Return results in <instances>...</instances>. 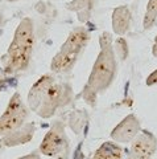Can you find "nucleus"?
I'll use <instances>...</instances> for the list:
<instances>
[{"label": "nucleus", "mask_w": 157, "mask_h": 159, "mask_svg": "<svg viewBox=\"0 0 157 159\" xmlns=\"http://www.w3.org/2000/svg\"><path fill=\"white\" fill-rule=\"evenodd\" d=\"M74 93L69 82L60 81L54 74H44L32 85L28 93L29 109L44 119L52 118L58 109L67 106Z\"/></svg>", "instance_id": "nucleus-1"}, {"label": "nucleus", "mask_w": 157, "mask_h": 159, "mask_svg": "<svg viewBox=\"0 0 157 159\" xmlns=\"http://www.w3.org/2000/svg\"><path fill=\"white\" fill-rule=\"evenodd\" d=\"M34 43L36 36H34L33 21L29 17H24L19 23L13 34V40L3 56L2 62L4 72L13 74L25 70L31 64Z\"/></svg>", "instance_id": "nucleus-2"}, {"label": "nucleus", "mask_w": 157, "mask_h": 159, "mask_svg": "<svg viewBox=\"0 0 157 159\" xmlns=\"http://www.w3.org/2000/svg\"><path fill=\"white\" fill-rule=\"evenodd\" d=\"M99 45L100 52L92 65L86 85L90 86L96 93H104L112 85L117 74V61L111 33L103 32L100 34Z\"/></svg>", "instance_id": "nucleus-3"}, {"label": "nucleus", "mask_w": 157, "mask_h": 159, "mask_svg": "<svg viewBox=\"0 0 157 159\" xmlns=\"http://www.w3.org/2000/svg\"><path fill=\"white\" fill-rule=\"evenodd\" d=\"M29 116V109L21 99L19 92H15L4 113L0 116V137L7 135L21 127Z\"/></svg>", "instance_id": "nucleus-4"}, {"label": "nucleus", "mask_w": 157, "mask_h": 159, "mask_svg": "<svg viewBox=\"0 0 157 159\" xmlns=\"http://www.w3.org/2000/svg\"><path fill=\"white\" fill-rule=\"evenodd\" d=\"M41 154L46 157H63L69 152V138L61 122H56L45 134L41 145Z\"/></svg>", "instance_id": "nucleus-5"}, {"label": "nucleus", "mask_w": 157, "mask_h": 159, "mask_svg": "<svg viewBox=\"0 0 157 159\" xmlns=\"http://www.w3.org/2000/svg\"><path fill=\"white\" fill-rule=\"evenodd\" d=\"M141 131L140 121L135 114H128L112 129L111 139L117 143H129Z\"/></svg>", "instance_id": "nucleus-6"}, {"label": "nucleus", "mask_w": 157, "mask_h": 159, "mask_svg": "<svg viewBox=\"0 0 157 159\" xmlns=\"http://www.w3.org/2000/svg\"><path fill=\"white\" fill-rule=\"evenodd\" d=\"M157 151V137L153 133L148 130H141L137 137L131 142V150L132 154L136 158L140 159H151Z\"/></svg>", "instance_id": "nucleus-7"}, {"label": "nucleus", "mask_w": 157, "mask_h": 159, "mask_svg": "<svg viewBox=\"0 0 157 159\" xmlns=\"http://www.w3.org/2000/svg\"><path fill=\"white\" fill-rule=\"evenodd\" d=\"M90 41V33L85 27H77L69 33L65 43L61 45L60 51L69 52V53H75L81 54L83 49L87 47Z\"/></svg>", "instance_id": "nucleus-8"}, {"label": "nucleus", "mask_w": 157, "mask_h": 159, "mask_svg": "<svg viewBox=\"0 0 157 159\" xmlns=\"http://www.w3.org/2000/svg\"><path fill=\"white\" fill-rule=\"evenodd\" d=\"M36 133V126L34 123H24L21 127L13 130L12 133L3 135L0 139V146L4 147H15V146H20V145H25L29 141H32V138Z\"/></svg>", "instance_id": "nucleus-9"}, {"label": "nucleus", "mask_w": 157, "mask_h": 159, "mask_svg": "<svg viewBox=\"0 0 157 159\" xmlns=\"http://www.w3.org/2000/svg\"><path fill=\"white\" fill-rule=\"evenodd\" d=\"M112 31L117 36H124L129 31L132 23V13L131 9L127 6H119L112 11Z\"/></svg>", "instance_id": "nucleus-10"}, {"label": "nucleus", "mask_w": 157, "mask_h": 159, "mask_svg": "<svg viewBox=\"0 0 157 159\" xmlns=\"http://www.w3.org/2000/svg\"><path fill=\"white\" fill-rule=\"evenodd\" d=\"M79 54L75 53H69L63 51H58L54 57H53L50 62V69L53 73L56 74H66L73 70V68L75 66L78 61Z\"/></svg>", "instance_id": "nucleus-11"}, {"label": "nucleus", "mask_w": 157, "mask_h": 159, "mask_svg": "<svg viewBox=\"0 0 157 159\" xmlns=\"http://www.w3.org/2000/svg\"><path fill=\"white\" fill-rule=\"evenodd\" d=\"M66 8L71 12H75L81 23H86L91 17L94 9V0H71L66 3Z\"/></svg>", "instance_id": "nucleus-12"}, {"label": "nucleus", "mask_w": 157, "mask_h": 159, "mask_svg": "<svg viewBox=\"0 0 157 159\" xmlns=\"http://www.w3.org/2000/svg\"><path fill=\"white\" fill-rule=\"evenodd\" d=\"M123 157V148L115 142L107 141L96 148L92 159H121Z\"/></svg>", "instance_id": "nucleus-13"}, {"label": "nucleus", "mask_w": 157, "mask_h": 159, "mask_svg": "<svg viewBox=\"0 0 157 159\" xmlns=\"http://www.w3.org/2000/svg\"><path fill=\"white\" fill-rule=\"evenodd\" d=\"M157 21V0H149L146 4L144 20H143V27L145 31L153 28V25Z\"/></svg>", "instance_id": "nucleus-14"}, {"label": "nucleus", "mask_w": 157, "mask_h": 159, "mask_svg": "<svg viewBox=\"0 0 157 159\" xmlns=\"http://www.w3.org/2000/svg\"><path fill=\"white\" fill-rule=\"evenodd\" d=\"M86 119H87V116H86L85 111L83 110H77L70 116V122H69V125H70L71 130L74 131L75 134H79L82 129L85 127Z\"/></svg>", "instance_id": "nucleus-15"}, {"label": "nucleus", "mask_w": 157, "mask_h": 159, "mask_svg": "<svg viewBox=\"0 0 157 159\" xmlns=\"http://www.w3.org/2000/svg\"><path fill=\"white\" fill-rule=\"evenodd\" d=\"M114 51H115V54L121 61L128 57V44H127V41L123 37L116 39V41L114 43Z\"/></svg>", "instance_id": "nucleus-16"}, {"label": "nucleus", "mask_w": 157, "mask_h": 159, "mask_svg": "<svg viewBox=\"0 0 157 159\" xmlns=\"http://www.w3.org/2000/svg\"><path fill=\"white\" fill-rule=\"evenodd\" d=\"M82 96H83L85 101L89 103L90 106H95V105H96V96H98V93H96L95 90H92L90 86H87V85H86L85 88H83Z\"/></svg>", "instance_id": "nucleus-17"}, {"label": "nucleus", "mask_w": 157, "mask_h": 159, "mask_svg": "<svg viewBox=\"0 0 157 159\" xmlns=\"http://www.w3.org/2000/svg\"><path fill=\"white\" fill-rule=\"evenodd\" d=\"M145 84L148 86H153V85H157V69L155 72H152L149 76H148V78H146V81H145Z\"/></svg>", "instance_id": "nucleus-18"}, {"label": "nucleus", "mask_w": 157, "mask_h": 159, "mask_svg": "<svg viewBox=\"0 0 157 159\" xmlns=\"http://www.w3.org/2000/svg\"><path fill=\"white\" fill-rule=\"evenodd\" d=\"M17 159H41V157L37 155V154H28V155H24L21 158H17Z\"/></svg>", "instance_id": "nucleus-19"}, {"label": "nucleus", "mask_w": 157, "mask_h": 159, "mask_svg": "<svg viewBox=\"0 0 157 159\" xmlns=\"http://www.w3.org/2000/svg\"><path fill=\"white\" fill-rule=\"evenodd\" d=\"M152 54L155 57H157V36L155 37V44H153V48H152Z\"/></svg>", "instance_id": "nucleus-20"}, {"label": "nucleus", "mask_w": 157, "mask_h": 159, "mask_svg": "<svg viewBox=\"0 0 157 159\" xmlns=\"http://www.w3.org/2000/svg\"><path fill=\"white\" fill-rule=\"evenodd\" d=\"M4 23H6V20H4V15L2 12V9H0V27H3Z\"/></svg>", "instance_id": "nucleus-21"}, {"label": "nucleus", "mask_w": 157, "mask_h": 159, "mask_svg": "<svg viewBox=\"0 0 157 159\" xmlns=\"http://www.w3.org/2000/svg\"><path fill=\"white\" fill-rule=\"evenodd\" d=\"M125 159H140V158H136V157H134L132 155V154H128V155H127V158Z\"/></svg>", "instance_id": "nucleus-22"}, {"label": "nucleus", "mask_w": 157, "mask_h": 159, "mask_svg": "<svg viewBox=\"0 0 157 159\" xmlns=\"http://www.w3.org/2000/svg\"><path fill=\"white\" fill-rule=\"evenodd\" d=\"M6 2H11L12 3V2H19V0H6Z\"/></svg>", "instance_id": "nucleus-23"}]
</instances>
